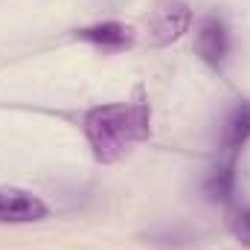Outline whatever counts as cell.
<instances>
[{"label": "cell", "mask_w": 250, "mask_h": 250, "mask_svg": "<svg viewBox=\"0 0 250 250\" xmlns=\"http://www.w3.org/2000/svg\"><path fill=\"white\" fill-rule=\"evenodd\" d=\"M189 21H192V12L184 0H166L160 6H154L148 15V23H146L148 41L154 47H166V44L178 41L189 29Z\"/></svg>", "instance_id": "cell-2"}, {"label": "cell", "mask_w": 250, "mask_h": 250, "mask_svg": "<svg viewBox=\"0 0 250 250\" xmlns=\"http://www.w3.org/2000/svg\"><path fill=\"white\" fill-rule=\"evenodd\" d=\"M84 137L99 163H117L131 146L148 137V108L143 102L99 105L84 117Z\"/></svg>", "instance_id": "cell-1"}, {"label": "cell", "mask_w": 250, "mask_h": 250, "mask_svg": "<svg viewBox=\"0 0 250 250\" xmlns=\"http://www.w3.org/2000/svg\"><path fill=\"white\" fill-rule=\"evenodd\" d=\"M47 218V204L21 187H0V224H32Z\"/></svg>", "instance_id": "cell-3"}, {"label": "cell", "mask_w": 250, "mask_h": 250, "mask_svg": "<svg viewBox=\"0 0 250 250\" xmlns=\"http://www.w3.org/2000/svg\"><path fill=\"white\" fill-rule=\"evenodd\" d=\"M198 53L207 64H221L227 56V26L218 18H207L198 26Z\"/></svg>", "instance_id": "cell-4"}, {"label": "cell", "mask_w": 250, "mask_h": 250, "mask_svg": "<svg viewBox=\"0 0 250 250\" xmlns=\"http://www.w3.org/2000/svg\"><path fill=\"white\" fill-rule=\"evenodd\" d=\"M79 38L82 41H90L96 47H108V50H123L134 41V29L117 23V21H105V23H96V26H87V29H79Z\"/></svg>", "instance_id": "cell-5"}, {"label": "cell", "mask_w": 250, "mask_h": 250, "mask_svg": "<svg viewBox=\"0 0 250 250\" xmlns=\"http://www.w3.org/2000/svg\"><path fill=\"white\" fill-rule=\"evenodd\" d=\"M230 189H233V163H224V166L212 169V175L207 178V192H209V198L224 201V198L230 195Z\"/></svg>", "instance_id": "cell-7"}, {"label": "cell", "mask_w": 250, "mask_h": 250, "mask_svg": "<svg viewBox=\"0 0 250 250\" xmlns=\"http://www.w3.org/2000/svg\"><path fill=\"white\" fill-rule=\"evenodd\" d=\"M250 140V102L236 108L224 125V146L227 148H242Z\"/></svg>", "instance_id": "cell-6"}, {"label": "cell", "mask_w": 250, "mask_h": 250, "mask_svg": "<svg viewBox=\"0 0 250 250\" xmlns=\"http://www.w3.org/2000/svg\"><path fill=\"white\" fill-rule=\"evenodd\" d=\"M230 233H233L242 245H248L250 248V209H239V212H233V218H230Z\"/></svg>", "instance_id": "cell-8"}]
</instances>
